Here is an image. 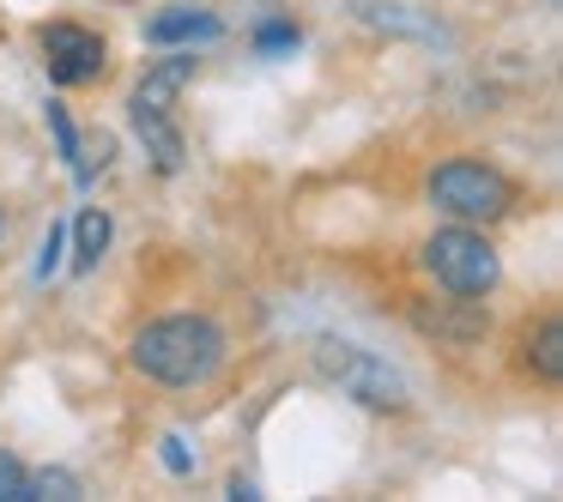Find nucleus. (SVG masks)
Segmentation results:
<instances>
[{"mask_svg":"<svg viewBox=\"0 0 563 502\" xmlns=\"http://www.w3.org/2000/svg\"><path fill=\"white\" fill-rule=\"evenodd\" d=\"M43 122H49V134H55V146H62V158H67V170H74V182H79V127H74V115H67V103H49L43 110Z\"/></svg>","mask_w":563,"mask_h":502,"instance_id":"9b49d317","label":"nucleus"},{"mask_svg":"<svg viewBox=\"0 0 563 502\" xmlns=\"http://www.w3.org/2000/svg\"><path fill=\"white\" fill-rule=\"evenodd\" d=\"M31 490H37V497L67 502V497H79V478H74V472H62V466H43V472H31Z\"/></svg>","mask_w":563,"mask_h":502,"instance_id":"4468645a","label":"nucleus"},{"mask_svg":"<svg viewBox=\"0 0 563 502\" xmlns=\"http://www.w3.org/2000/svg\"><path fill=\"white\" fill-rule=\"evenodd\" d=\"M0 236H7V219H0Z\"/></svg>","mask_w":563,"mask_h":502,"instance_id":"a211bd4d","label":"nucleus"},{"mask_svg":"<svg viewBox=\"0 0 563 502\" xmlns=\"http://www.w3.org/2000/svg\"><path fill=\"white\" fill-rule=\"evenodd\" d=\"M158 448H164V466H170L176 478H188V472H195V448H188L183 436H164Z\"/></svg>","mask_w":563,"mask_h":502,"instance_id":"dca6fc26","label":"nucleus"},{"mask_svg":"<svg viewBox=\"0 0 563 502\" xmlns=\"http://www.w3.org/2000/svg\"><path fill=\"white\" fill-rule=\"evenodd\" d=\"M0 502H37V490H31V466L13 460L7 448H0Z\"/></svg>","mask_w":563,"mask_h":502,"instance_id":"f8f14e48","label":"nucleus"},{"mask_svg":"<svg viewBox=\"0 0 563 502\" xmlns=\"http://www.w3.org/2000/svg\"><path fill=\"white\" fill-rule=\"evenodd\" d=\"M231 497H236V502H255V497H261V490H255V484H249V478H231Z\"/></svg>","mask_w":563,"mask_h":502,"instance_id":"f3484780","label":"nucleus"},{"mask_svg":"<svg viewBox=\"0 0 563 502\" xmlns=\"http://www.w3.org/2000/svg\"><path fill=\"white\" fill-rule=\"evenodd\" d=\"M412 327L430 333V339H449V345H473V339L490 333V315L473 303V297H454V303H418Z\"/></svg>","mask_w":563,"mask_h":502,"instance_id":"0eeeda50","label":"nucleus"},{"mask_svg":"<svg viewBox=\"0 0 563 502\" xmlns=\"http://www.w3.org/2000/svg\"><path fill=\"white\" fill-rule=\"evenodd\" d=\"M128 364L158 388H200L224 364V327L212 315H158L128 339Z\"/></svg>","mask_w":563,"mask_h":502,"instance_id":"f257e3e1","label":"nucleus"},{"mask_svg":"<svg viewBox=\"0 0 563 502\" xmlns=\"http://www.w3.org/2000/svg\"><path fill=\"white\" fill-rule=\"evenodd\" d=\"M62 255H67V224H49V236H43V248H37V279H55V272H62Z\"/></svg>","mask_w":563,"mask_h":502,"instance_id":"2eb2a0df","label":"nucleus"},{"mask_svg":"<svg viewBox=\"0 0 563 502\" xmlns=\"http://www.w3.org/2000/svg\"><path fill=\"white\" fill-rule=\"evenodd\" d=\"M195 49H170L164 62H152L146 74H140L134 98H128V122H134L140 146H146V158L158 164L164 176L183 170L188 146H183V127H176V98L188 91V79H195Z\"/></svg>","mask_w":563,"mask_h":502,"instance_id":"f03ea898","label":"nucleus"},{"mask_svg":"<svg viewBox=\"0 0 563 502\" xmlns=\"http://www.w3.org/2000/svg\"><path fill=\"white\" fill-rule=\"evenodd\" d=\"M37 49H43V67H49V79L62 91L74 86H98L103 67H110V49H103L98 31L86 25H67V19H55V25L37 31Z\"/></svg>","mask_w":563,"mask_h":502,"instance_id":"423d86ee","label":"nucleus"},{"mask_svg":"<svg viewBox=\"0 0 563 502\" xmlns=\"http://www.w3.org/2000/svg\"><path fill=\"white\" fill-rule=\"evenodd\" d=\"M430 207L454 224H497L515 207V182L485 158H442L430 170Z\"/></svg>","mask_w":563,"mask_h":502,"instance_id":"7ed1b4c3","label":"nucleus"},{"mask_svg":"<svg viewBox=\"0 0 563 502\" xmlns=\"http://www.w3.org/2000/svg\"><path fill=\"white\" fill-rule=\"evenodd\" d=\"M297 43H303V31H297L291 19H267V25L255 31V55H291Z\"/></svg>","mask_w":563,"mask_h":502,"instance_id":"ddd939ff","label":"nucleus"},{"mask_svg":"<svg viewBox=\"0 0 563 502\" xmlns=\"http://www.w3.org/2000/svg\"><path fill=\"white\" fill-rule=\"evenodd\" d=\"M424 272L449 297H490L503 279V260L478 224H449V231H437L424 243Z\"/></svg>","mask_w":563,"mask_h":502,"instance_id":"20e7f679","label":"nucleus"},{"mask_svg":"<svg viewBox=\"0 0 563 502\" xmlns=\"http://www.w3.org/2000/svg\"><path fill=\"white\" fill-rule=\"evenodd\" d=\"M219 31H224L219 13H207V7H164V13L146 19L152 49H195V43H212Z\"/></svg>","mask_w":563,"mask_h":502,"instance_id":"6e6552de","label":"nucleus"},{"mask_svg":"<svg viewBox=\"0 0 563 502\" xmlns=\"http://www.w3.org/2000/svg\"><path fill=\"white\" fill-rule=\"evenodd\" d=\"M110 236H115V224H110V212L103 207H86L74 219V272H91L103 255H110Z\"/></svg>","mask_w":563,"mask_h":502,"instance_id":"1a4fd4ad","label":"nucleus"},{"mask_svg":"<svg viewBox=\"0 0 563 502\" xmlns=\"http://www.w3.org/2000/svg\"><path fill=\"white\" fill-rule=\"evenodd\" d=\"M321 369H328V376L340 381V388L352 393L357 405H369V412H406V381H400V369H388L376 352H364V345L328 339V345H321Z\"/></svg>","mask_w":563,"mask_h":502,"instance_id":"39448f33","label":"nucleus"},{"mask_svg":"<svg viewBox=\"0 0 563 502\" xmlns=\"http://www.w3.org/2000/svg\"><path fill=\"white\" fill-rule=\"evenodd\" d=\"M527 364H533V376L551 381V388L563 381V321L558 315H545L533 333H527Z\"/></svg>","mask_w":563,"mask_h":502,"instance_id":"9d476101","label":"nucleus"}]
</instances>
